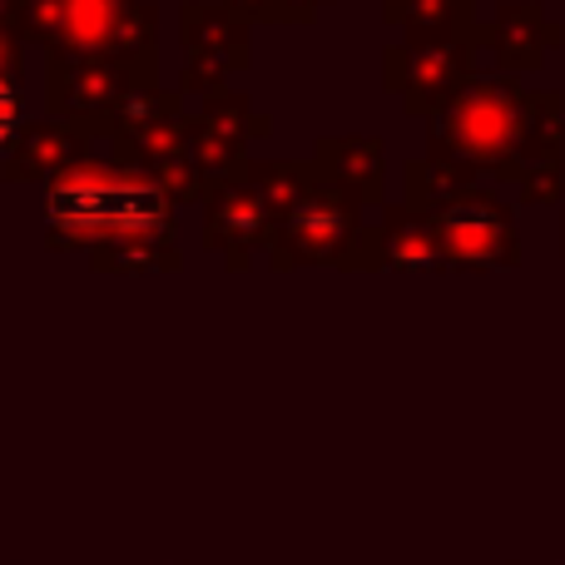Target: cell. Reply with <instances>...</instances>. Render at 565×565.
<instances>
[{
  "label": "cell",
  "mask_w": 565,
  "mask_h": 565,
  "mask_svg": "<svg viewBox=\"0 0 565 565\" xmlns=\"http://www.w3.org/2000/svg\"><path fill=\"white\" fill-rule=\"evenodd\" d=\"M471 45L477 35H402V45L387 50V85L407 99L412 115H437L451 95L471 79Z\"/></svg>",
  "instance_id": "obj_6"
},
{
  "label": "cell",
  "mask_w": 565,
  "mask_h": 565,
  "mask_svg": "<svg viewBox=\"0 0 565 565\" xmlns=\"http://www.w3.org/2000/svg\"><path fill=\"white\" fill-rule=\"evenodd\" d=\"M20 30L15 25H0V75H20Z\"/></svg>",
  "instance_id": "obj_17"
},
{
  "label": "cell",
  "mask_w": 565,
  "mask_h": 565,
  "mask_svg": "<svg viewBox=\"0 0 565 565\" xmlns=\"http://www.w3.org/2000/svg\"><path fill=\"white\" fill-rule=\"evenodd\" d=\"M477 40H487L497 50L501 70H531L541 65L551 45H565V30L541 20V6H501L497 20L487 30H477Z\"/></svg>",
  "instance_id": "obj_13"
},
{
  "label": "cell",
  "mask_w": 565,
  "mask_h": 565,
  "mask_svg": "<svg viewBox=\"0 0 565 565\" xmlns=\"http://www.w3.org/2000/svg\"><path fill=\"white\" fill-rule=\"evenodd\" d=\"M358 209L362 204H352L342 189H332L312 169V184L292 199V209L274 228V264H342L348 244L362 238Z\"/></svg>",
  "instance_id": "obj_5"
},
{
  "label": "cell",
  "mask_w": 565,
  "mask_h": 565,
  "mask_svg": "<svg viewBox=\"0 0 565 565\" xmlns=\"http://www.w3.org/2000/svg\"><path fill=\"white\" fill-rule=\"evenodd\" d=\"M407 209L431 218L447 268H507L516 264V224L497 194L477 189V174L447 159L407 164Z\"/></svg>",
  "instance_id": "obj_3"
},
{
  "label": "cell",
  "mask_w": 565,
  "mask_h": 565,
  "mask_svg": "<svg viewBox=\"0 0 565 565\" xmlns=\"http://www.w3.org/2000/svg\"><path fill=\"white\" fill-rule=\"evenodd\" d=\"M248 135H264L254 115H248V99L244 95H209L204 115L189 119V149H194V164L204 174V184H224V179L244 174L248 164Z\"/></svg>",
  "instance_id": "obj_9"
},
{
  "label": "cell",
  "mask_w": 565,
  "mask_h": 565,
  "mask_svg": "<svg viewBox=\"0 0 565 565\" xmlns=\"http://www.w3.org/2000/svg\"><path fill=\"white\" fill-rule=\"evenodd\" d=\"M20 119H25V99H20V79L0 75V149L15 145Z\"/></svg>",
  "instance_id": "obj_16"
},
{
  "label": "cell",
  "mask_w": 565,
  "mask_h": 565,
  "mask_svg": "<svg viewBox=\"0 0 565 565\" xmlns=\"http://www.w3.org/2000/svg\"><path fill=\"white\" fill-rule=\"evenodd\" d=\"M184 89H209L218 95L224 79L234 75L238 65H248V30L244 15L228 6H184Z\"/></svg>",
  "instance_id": "obj_8"
},
{
  "label": "cell",
  "mask_w": 565,
  "mask_h": 565,
  "mask_svg": "<svg viewBox=\"0 0 565 565\" xmlns=\"http://www.w3.org/2000/svg\"><path fill=\"white\" fill-rule=\"evenodd\" d=\"M382 10L407 35H451V30H467L471 0H387Z\"/></svg>",
  "instance_id": "obj_15"
},
{
  "label": "cell",
  "mask_w": 565,
  "mask_h": 565,
  "mask_svg": "<svg viewBox=\"0 0 565 565\" xmlns=\"http://www.w3.org/2000/svg\"><path fill=\"white\" fill-rule=\"evenodd\" d=\"M89 159V135L65 119H50V125H30L15 135V145L6 149V169L0 174L15 179V184H30V179H50L55 184L60 174H70L75 164Z\"/></svg>",
  "instance_id": "obj_11"
},
{
  "label": "cell",
  "mask_w": 565,
  "mask_h": 565,
  "mask_svg": "<svg viewBox=\"0 0 565 565\" xmlns=\"http://www.w3.org/2000/svg\"><path fill=\"white\" fill-rule=\"evenodd\" d=\"M209 244L228 254V264H248L254 244H274V214L248 184V174H234L209 189Z\"/></svg>",
  "instance_id": "obj_10"
},
{
  "label": "cell",
  "mask_w": 565,
  "mask_h": 565,
  "mask_svg": "<svg viewBox=\"0 0 565 565\" xmlns=\"http://www.w3.org/2000/svg\"><path fill=\"white\" fill-rule=\"evenodd\" d=\"M45 234L55 248H89L99 268H174V199L154 174L119 159L75 164L50 184Z\"/></svg>",
  "instance_id": "obj_2"
},
{
  "label": "cell",
  "mask_w": 565,
  "mask_h": 565,
  "mask_svg": "<svg viewBox=\"0 0 565 565\" xmlns=\"http://www.w3.org/2000/svg\"><path fill=\"white\" fill-rule=\"evenodd\" d=\"M15 30L50 55H115L129 65L154 55V6L145 0H20Z\"/></svg>",
  "instance_id": "obj_4"
},
{
  "label": "cell",
  "mask_w": 565,
  "mask_h": 565,
  "mask_svg": "<svg viewBox=\"0 0 565 565\" xmlns=\"http://www.w3.org/2000/svg\"><path fill=\"white\" fill-rule=\"evenodd\" d=\"M565 99L531 95L507 75H471L447 105L431 115V159L487 169L501 184H516L521 199L546 204L565 184Z\"/></svg>",
  "instance_id": "obj_1"
},
{
  "label": "cell",
  "mask_w": 565,
  "mask_h": 565,
  "mask_svg": "<svg viewBox=\"0 0 565 565\" xmlns=\"http://www.w3.org/2000/svg\"><path fill=\"white\" fill-rule=\"evenodd\" d=\"M145 75L149 65H129L115 55H55L50 60V105L65 125L85 129V135H109L119 99Z\"/></svg>",
  "instance_id": "obj_7"
},
{
  "label": "cell",
  "mask_w": 565,
  "mask_h": 565,
  "mask_svg": "<svg viewBox=\"0 0 565 565\" xmlns=\"http://www.w3.org/2000/svg\"><path fill=\"white\" fill-rule=\"evenodd\" d=\"M377 238H382V264H392V268H447L431 218L407 204L387 209V224H382Z\"/></svg>",
  "instance_id": "obj_14"
},
{
  "label": "cell",
  "mask_w": 565,
  "mask_h": 565,
  "mask_svg": "<svg viewBox=\"0 0 565 565\" xmlns=\"http://www.w3.org/2000/svg\"><path fill=\"white\" fill-rule=\"evenodd\" d=\"M312 169L352 204H382V179H387L382 139H322Z\"/></svg>",
  "instance_id": "obj_12"
}]
</instances>
